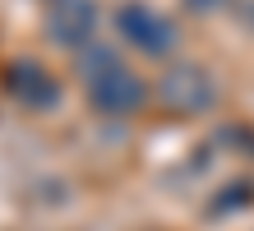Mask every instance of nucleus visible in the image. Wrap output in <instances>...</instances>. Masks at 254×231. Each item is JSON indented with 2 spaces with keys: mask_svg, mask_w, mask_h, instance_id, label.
<instances>
[{
  "mask_svg": "<svg viewBox=\"0 0 254 231\" xmlns=\"http://www.w3.org/2000/svg\"><path fill=\"white\" fill-rule=\"evenodd\" d=\"M116 28L125 33V42L143 46L148 56H167L171 46H176V28H171L167 19H162L157 9L139 5V0H125V5L116 9Z\"/></svg>",
  "mask_w": 254,
  "mask_h": 231,
  "instance_id": "obj_1",
  "label": "nucleus"
},
{
  "mask_svg": "<svg viewBox=\"0 0 254 231\" xmlns=\"http://www.w3.org/2000/svg\"><path fill=\"white\" fill-rule=\"evenodd\" d=\"M88 97H93L97 111H111V116H125V111H139L143 106V79L125 65H116L97 79H88Z\"/></svg>",
  "mask_w": 254,
  "mask_h": 231,
  "instance_id": "obj_2",
  "label": "nucleus"
},
{
  "mask_svg": "<svg viewBox=\"0 0 254 231\" xmlns=\"http://www.w3.org/2000/svg\"><path fill=\"white\" fill-rule=\"evenodd\" d=\"M5 83H9V92L23 106H37V111H51V106L61 102V83H56L37 60H33V65H28V60H14L9 74H5Z\"/></svg>",
  "mask_w": 254,
  "mask_h": 231,
  "instance_id": "obj_4",
  "label": "nucleus"
},
{
  "mask_svg": "<svg viewBox=\"0 0 254 231\" xmlns=\"http://www.w3.org/2000/svg\"><path fill=\"white\" fill-rule=\"evenodd\" d=\"M213 79L199 70V65H176L167 70V79H162V97H167L176 111H203L208 102H213Z\"/></svg>",
  "mask_w": 254,
  "mask_h": 231,
  "instance_id": "obj_5",
  "label": "nucleus"
},
{
  "mask_svg": "<svg viewBox=\"0 0 254 231\" xmlns=\"http://www.w3.org/2000/svg\"><path fill=\"white\" fill-rule=\"evenodd\" d=\"M97 28V5L93 0H56L47 14V33L61 46H83Z\"/></svg>",
  "mask_w": 254,
  "mask_h": 231,
  "instance_id": "obj_3",
  "label": "nucleus"
}]
</instances>
